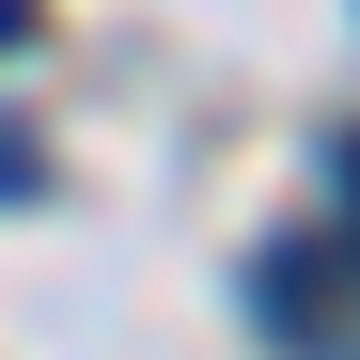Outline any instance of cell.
Segmentation results:
<instances>
[{
    "label": "cell",
    "instance_id": "1",
    "mask_svg": "<svg viewBox=\"0 0 360 360\" xmlns=\"http://www.w3.org/2000/svg\"><path fill=\"white\" fill-rule=\"evenodd\" d=\"M251 314L297 360H345V314H329V251H314V235H266V251H251Z\"/></svg>",
    "mask_w": 360,
    "mask_h": 360
},
{
    "label": "cell",
    "instance_id": "3",
    "mask_svg": "<svg viewBox=\"0 0 360 360\" xmlns=\"http://www.w3.org/2000/svg\"><path fill=\"white\" fill-rule=\"evenodd\" d=\"M32 32H47V16H32V0H0V47H32Z\"/></svg>",
    "mask_w": 360,
    "mask_h": 360
},
{
    "label": "cell",
    "instance_id": "2",
    "mask_svg": "<svg viewBox=\"0 0 360 360\" xmlns=\"http://www.w3.org/2000/svg\"><path fill=\"white\" fill-rule=\"evenodd\" d=\"M32 188H47V141H32V126H0V204H32Z\"/></svg>",
    "mask_w": 360,
    "mask_h": 360
}]
</instances>
